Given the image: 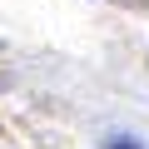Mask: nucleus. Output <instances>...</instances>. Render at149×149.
<instances>
[{"instance_id": "obj_1", "label": "nucleus", "mask_w": 149, "mask_h": 149, "mask_svg": "<svg viewBox=\"0 0 149 149\" xmlns=\"http://www.w3.org/2000/svg\"><path fill=\"white\" fill-rule=\"evenodd\" d=\"M109 149H139V144H134V139H114Z\"/></svg>"}]
</instances>
